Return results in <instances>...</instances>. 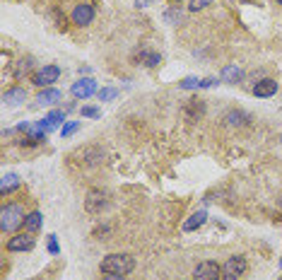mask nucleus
<instances>
[{"mask_svg": "<svg viewBox=\"0 0 282 280\" xmlns=\"http://www.w3.org/2000/svg\"><path fill=\"white\" fill-rule=\"evenodd\" d=\"M70 92H72L75 99H87V97L97 94V82H94L92 77H82V80H77V82L72 85Z\"/></svg>", "mask_w": 282, "mask_h": 280, "instance_id": "obj_8", "label": "nucleus"}, {"mask_svg": "<svg viewBox=\"0 0 282 280\" xmlns=\"http://www.w3.org/2000/svg\"><path fill=\"white\" fill-rule=\"evenodd\" d=\"M101 273L106 276H128L135 268V259L128 254H109L101 263H99Z\"/></svg>", "mask_w": 282, "mask_h": 280, "instance_id": "obj_1", "label": "nucleus"}, {"mask_svg": "<svg viewBox=\"0 0 282 280\" xmlns=\"http://www.w3.org/2000/svg\"><path fill=\"white\" fill-rule=\"evenodd\" d=\"M275 2H280V5H282V0H275Z\"/></svg>", "mask_w": 282, "mask_h": 280, "instance_id": "obj_28", "label": "nucleus"}, {"mask_svg": "<svg viewBox=\"0 0 282 280\" xmlns=\"http://www.w3.org/2000/svg\"><path fill=\"white\" fill-rule=\"evenodd\" d=\"M280 268H282V259H280Z\"/></svg>", "mask_w": 282, "mask_h": 280, "instance_id": "obj_29", "label": "nucleus"}, {"mask_svg": "<svg viewBox=\"0 0 282 280\" xmlns=\"http://www.w3.org/2000/svg\"><path fill=\"white\" fill-rule=\"evenodd\" d=\"M97 97H99V102H109V99H116V97H118V89H114V87H104V89L97 92Z\"/></svg>", "mask_w": 282, "mask_h": 280, "instance_id": "obj_22", "label": "nucleus"}, {"mask_svg": "<svg viewBox=\"0 0 282 280\" xmlns=\"http://www.w3.org/2000/svg\"><path fill=\"white\" fill-rule=\"evenodd\" d=\"M215 0H191V10L193 12H198V10H203V7H208V5H212Z\"/></svg>", "mask_w": 282, "mask_h": 280, "instance_id": "obj_25", "label": "nucleus"}, {"mask_svg": "<svg viewBox=\"0 0 282 280\" xmlns=\"http://www.w3.org/2000/svg\"><path fill=\"white\" fill-rule=\"evenodd\" d=\"M24 99H27V92H24L22 87H12V89H7V92L2 94V102L10 104V106H17V104H22Z\"/></svg>", "mask_w": 282, "mask_h": 280, "instance_id": "obj_12", "label": "nucleus"}, {"mask_svg": "<svg viewBox=\"0 0 282 280\" xmlns=\"http://www.w3.org/2000/svg\"><path fill=\"white\" fill-rule=\"evenodd\" d=\"M205 220H208V212L205 210H198V212H193L186 222H183V232H193V229H198V227H203L205 225Z\"/></svg>", "mask_w": 282, "mask_h": 280, "instance_id": "obj_13", "label": "nucleus"}, {"mask_svg": "<svg viewBox=\"0 0 282 280\" xmlns=\"http://www.w3.org/2000/svg\"><path fill=\"white\" fill-rule=\"evenodd\" d=\"M138 61H140L142 66H147V68H154V66L162 63V56H157V53H152V51H140V53H138Z\"/></svg>", "mask_w": 282, "mask_h": 280, "instance_id": "obj_18", "label": "nucleus"}, {"mask_svg": "<svg viewBox=\"0 0 282 280\" xmlns=\"http://www.w3.org/2000/svg\"><path fill=\"white\" fill-rule=\"evenodd\" d=\"M280 208H282V198H280Z\"/></svg>", "mask_w": 282, "mask_h": 280, "instance_id": "obj_30", "label": "nucleus"}, {"mask_svg": "<svg viewBox=\"0 0 282 280\" xmlns=\"http://www.w3.org/2000/svg\"><path fill=\"white\" fill-rule=\"evenodd\" d=\"M66 114L63 111H51V114H46L36 126H32L34 131H39V133H49V131H56V128H63L66 123Z\"/></svg>", "mask_w": 282, "mask_h": 280, "instance_id": "obj_5", "label": "nucleus"}, {"mask_svg": "<svg viewBox=\"0 0 282 280\" xmlns=\"http://www.w3.org/2000/svg\"><path fill=\"white\" fill-rule=\"evenodd\" d=\"M82 116H87V119H99L101 111H99L97 106H82Z\"/></svg>", "mask_w": 282, "mask_h": 280, "instance_id": "obj_23", "label": "nucleus"}, {"mask_svg": "<svg viewBox=\"0 0 282 280\" xmlns=\"http://www.w3.org/2000/svg\"><path fill=\"white\" fill-rule=\"evenodd\" d=\"M203 111H205V104L203 102H191L186 106V119H193V114L196 116H203Z\"/></svg>", "mask_w": 282, "mask_h": 280, "instance_id": "obj_19", "label": "nucleus"}, {"mask_svg": "<svg viewBox=\"0 0 282 280\" xmlns=\"http://www.w3.org/2000/svg\"><path fill=\"white\" fill-rule=\"evenodd\" d=\"M24 210L19 208L17 203H7V206H2L0 210V229H2V234L7 232H15L19 225H24Z\"/></svg>", "mask_w": 282, "mask_h": 280, "instance_id": "obj_2", "label": "nucleus"}, {"mask_svg": "<svg viewBox=\"0 0 282 280\" xmlns=\"http://www.w3.org/2000/svg\"><path fill=\"white\" fill-rule=\"evenodd\" d=\"M174 2H181V0H174Z\"/></svg>", "mask_w": 282, "mask_h": 280, "instance_id": "obj_31", "label": "nucleus"}, {"mask_svg": "<svg viewBox=\"0 0 282 280\" xmlns=\"http://www.w3.org/2000/svg\"><path fill=\"white\" fill-rule=\"evenodd\" d=\"M17 186H19V176H17V174H5V176H2V181H0V193L5 196V193L15 191Z\"/></svg>", "mask_w": 282, "mask_h": 280, "instance_id": "obj_16", "label": "nucleus"}, {"mask_svg": "<svg viewBox=\"0 0 282 280\" xmlns=\"http://www.w3.org/2000/svg\"><path fill=\"white\" fill-rule=\"evenodd\" d=\"M179 87H181V89H203V80H198V77H186V80L179 82Z\"/></svg>", "mask_w": 282, "mask_h": 280, "instance_id": "obj_20", "label": "nucleus"}, {"mask_svg": "<svg viewBox=\"0 0 282 280\" xmlns=\"http://www.w3.org/2000/svg\"><path fill=\"white\" fill-rule=\"evenodd\" d=\"M241 77H244V72H241V68H236V66H227V68L222 70V80L229 82V85H236Z\"/></svg>", "mask_w": 282, "mask_h": 280, "instance_id": "obj_17", "label": "nucleus"}, {"mask_svg": "<svg viewBox=\"0 0 282 280\" xmlns=\"http://www.w3.org/2000/svg\"><path fill=\"white\" fill-rule=\"evenodd\" d=\"M106 193L104 191H99V189H92L89 193H87V198H84V208L87 212H92V215H97V212H101V210L106 208Z\"/></svg>", "mask_w": 282, "mask_h": 280, "instance_id": "obj_7", "label": "nucleus"}, {"mask_svg": "<svg viewBox=\"0 0 282 280\" xmlns=\"http://www.w3.org/2000/svg\"><path fill=\"white\" fill-rule=\"evenodd\" d=\"M77 128H80V121H70V123H66V126L61 128V133H63V136L68 138V136H72V133H75Z\"/></svg>", "mask_w": 282, "mask_h": 280, "instance_id": "obj_24", "label": "nucleus"}, {"mask_svg": "<svg viewBox=\"0 0 282 280\" xmlns=\"http://www.w3.org/2000/svg\"><path fill=\"white\" fill-rule=\"evenodd\" d=\"M34 249V237L29 234H17V237H10L7 239V251H32Z\"/></svg>", "mask_w": 282, "mask_h": 280, "instance_id": "obj_10", "label": "nucleus"}, {"mask_svg": "<svg viewBox=\"0 0 282 280\" xmlns=\"http://www.w3.org/2000/svg\"><path fill=\"white\" fill-rule=\"evenodd\" d=\"M61 97H63V94H61L58 89H51V87H46L44 92H39L36 102H39V104H46V106H49V104H56V102H61Z\"/></svg>", "mask_w": 282, "mask_h": 280, "instance_id": "obj_15", "label": "nucleus"}, {"mask_svg": "<svg viewBox=\"0 0 282 280\" xmlns=\"http://www.w3.org/2000/svg\"><path fill=\"white\" fill-rule=\"evenodd\" d=\"M275 92H278V82L270 80V77H263L261 82L253 85V94H256V97H263V99H265V97H273Z\"/></svg>", "mask_w": 282, "mask_h": 280, "instance_id": "obj_11", "label": "nucleus"}, {"mask_svg": "<svg viewBox=\"0 0 282 280\" xmlns=\"http://www.w3.org/2000/svg\"><path fill=\"white\" fill-rule=\"evenodd\" d=\"M244 119H246V114H241V111H229V114L224 116V121H227L229 126H241Z\"/></svg>", "mask_w": 282, "mask_h": 280, "instance_id": "obj_21", "label": "nucleus"}, {"mask_svg": "<svg viewBox=\"0 0 282 280\" xmlns=\"http://www.w3.org/2000/svg\"><path fill=\"white\" fill-rule=\"evenodd\" d=\"M92 19H94V7H92V5H87V2L75 5V10H72V22H75L77 27H84V24H89Z\"/></svg>", "mask_w": 282, "mask_h": 280, "instance_id": "obj_9", "label": "nucleus"}, {"mask_svg": "<svg viewBox=\"0 0 282 280\" xmlns=\"http://www.w3.org/2000/svg\"><path fill=\"white\" fill-rule=\"evenodd\" d=\"M280 142H282V136H280Z\"/></svg>", "mask_w": 282, "mask_h": 280, "instance_id": "obj_32", "label": "nucleus"}, {"mask_svg": "<svg viewBox=\"0 0 282 280\" xmlns=\"http://www.w3.org/2000/svg\"><path fill=\"white\" fill-rule=\"evenodd\" d=\"M101 280H126V278H123V276H104Z\"/></svg>", "mask_w": 282, "mask_h": 280, "instance_id": "obj_27", "label": "nucleus"}, {"mask_svg": "<svg viewBox=\"0 0 282 280\" xmlns=\"http://www.w3.org/2000/svg\"><path fill=\"white\" fill-rule=\"evenodd\" d=\"M41 222H44V215H41L39 210H34V212L27 215V220H24V229H27L29 234H34V232L41 229Z\"/></svg>", "mask_w": 282, "mask_h": 280, "instance_id": "obj_14", "label": "nucleus"}, {"mask_svg": "<svg viewBox=\"0 0 282 280\" xmlns=\"http://www.w3.org/2000/svg\"><path fill=\"white\" fill-rule=\"evenodd\" d=\"M49 251L56 256L58 254V239H56V234H49Z\"/></svg>", "mask_w": 282, "mask_h": 280, "instance_id": "obj_26", "label": "nucleus"}, {"mask_svg": "<svg viewBox=\"0 0 282 280\" xmlns=\"http://www.w3.org/2000/svg\"><path fill=\"white\" fill-rule=\"evenodd\" d=\"M246 268H249V263H246L244 256H229L227 263L222 266V278L236 280V278H241V276L246 273Z\"/></svg>", "mask_w": 282, "mask_h": 280, "instance_id": "obj_3", "label": "nucleus"}, {"mask_svg": "<svg viewBox=\"0 0 282 280\" xmlns=\"http://www.w3.org/2000/svg\"><path fill=\"white\" fill-rule=\"evenodd\" d=\"M222 278V266L215 261H200L193 271V280H219Z\"/></svg>", "mask_w": 282, "mask_h": 280, "instance_id": "obj_6", "label": "nucleus"}, {"mask_svg": "<svg viewBox=\"0 0 282 280\" xmlns=\"http://www.w3.org/2000/svg\"><path fill=\"white\" fill-rule=\"evenodd\" d=\"M58 75H61V68L58 66H44L41 70H36V72H32V82L36 85V87H51L56 80H58Z\"/></svg>", "mask_w": 282, "mask_h": 280, "instance_id": "obj_4", "label": "nucleus"}]
</instances>
